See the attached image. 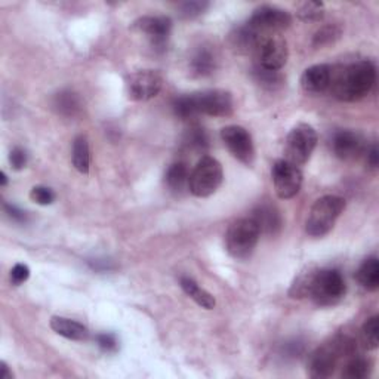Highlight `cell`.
<instances>
[{
  "label": "cell",
  "instance_id": "cell-11",
  "mask_svg": "<svg viewBox=\"0 0 379 379\" xmlns=\"http://www.w3.org/2000/svg\"><path fill=\"white\" fill-rule=\"evenodd\" d=\"M163 77L156 70H140L126 77V94L132 101H148L162 91Z\"/></svg>",
  "mask_w": 379,
  "mask_h": 379
},
{
  "label": "cell",
  "instance_id": "cell-1",
  "mask_svg": "<svg viewBox=\"0 0 379 379\" xmlns=\"http://www.w3.org/2000/svg\"><path fill=\"white\" fill-rule=\"evenodd\" d=\"M376 82V68L373 62L363 60L346 67H334L329 89L339 101L354 102L368 97Z\"/></svg>",
  "mask_w": 379,
  "mask_h": 379
},
{
  "label": "cell",
  "instance_id": "cell-31",
  "mask_svg": "<svg viewBox=\"0 0 379 379\" xmlns=\"http://www.w3.org/2000/svg\"><path fill=\"white\" fill-rule=\"evenodd\" d=\"M209 8V2H200V0H193V2H182L178 5V15L182 20H193L197 16L203 15Z\"/></svg>",
  "mask_w": 379,
  "mask_h": 379
},
{
  "label": "cell",
  "instance_id": "cell-28",
  "mask_svg": "<svg viewBox=\"0 0 379 379\" xmlns=\"http://www.w3.org/2000/svg\"><path fill=\"white\" fill-rule=\"evenodd\" d=\"M361 339L368 350H376L379 346V319L372 316L361 326Z\"/></svg>",
  "mask_w": 379,
  "mask_h": 379
},
{
  "label": "cell",
  "instance_id": "cell-13",
  "mask_svg": "<svg viewBox=\"0 0 379 379\" xmlns=\"http://www.w3.org/2000/svg\"><path fill=\"white\" fill-rule=\"evenodd\" d=\"M248 24L264 34L280 33L290 27L292 15L279 6L261 5L253 11Z\"/></svg>",
  "mask_w": 379,
  "mask_h": 379
},
{
  "label": "cell",
  "instance_id": "cell-33",
  "mask_svg": "<svg viewBox=\"0 0 379 379\" xmlns=\"http://www.w3.org/2000/svg\"><path fill=\"white\" fill-rule=\"evenodd\" d=\"M30 199L34 202V203H38L40 206H49V204H53L57 199L55 193L53 192V190H50L49 187H45V185H36V187H33L31 188V192H30Z\"/></svg>",
  "mask_w": 379,
  "mask_h": 379
},
{
  "label": "cell",
  "instance_id": "cell-8",
  "mask_svg": "<svg viewBox=\"0 0 379 379\" xmlns=\"http://www.w3.org/2000/svg\"><path fill=\"white\" fill-rule=\"evenodd\" d=\"M271 178L275 194L282 200L295 197L302 185V172L300 166L287 162L286 159L278 160L273 165Z\"/></svg>",
  "mask_w": 379,
  "mask_h": 379
},
{
  "label": "cell",
  "instance_id": "cell-32",
  "mask_svg": "<svg viewBox=\"0 0 379 379\" xmlns=\"http://www.w3.org/2000/svg\"><path fill=\"white\" fill-rule=\"evenodd\" d=\"M341 38V28L336 26H324L322 27L313 38V45L317 48L322 46H327V45H332L335 43L338 39Z\"/></svg>",
  "mask_w": 379,
  "mask_h": 379
},
{
  "label": "cell",
  "instance_id": "cell-3",
  "mask_svg": "<svg viewBox=\"0 0 379 379\" xmlns=\"http://www.w3.org/2000/svg\"><path fill=\"white\" fill-rule=\"evenodd\" d=\"M346 200L339 196H323L312 206L305 222V231L312 237L329 234L341 214L346 211Z\"/></svg>",
  "mask_w": 379,
  "mask_h": 379
},
{
  "label": "cell",
  "instance_id": "cell-30",
  "mask_svg": "<svg viewBox=\"0 0 379 379\" xmlns=\"http://www.w3.org/2000/svg\"><path fill=\"white\" fill-rule=\"evenodd\" d=\"M174 110H175V114L182 120L194 119L196 116H199L197 110H196L193 94L182 95V97L177 98L175 102H174Z\"/></svg>",
  "mask_w": 379,
  "mask_h": 379
},
{
  "label": "cell",
  "instance_id": "cell-24",
  "mask_svg": "<svg viewBox=\"0 0 379 379\" xmlns=\"http://www.w3.org/2000/svg\"><path fill=\"white\" fill-rule=\"evenodd\" d=\"M188 181H190V170H188L187 163L177 162V163H172L167 167L166 174H165V182L170 192H174V193L184 192V190L188 187Z\"/></svg>",
  "mask_w": 379,
  "mask_h": 379
},
{
  "label": "cell",
  "instance_id": "cell-19",
  "mask_svg": "<svg viewBox=\"0 0 379 379\" xmlns=\"http://www.w3.org/2000/svg\"><path fill=\"white\" fill-rule=\"evenodd\" d=\"M252 218L256 221L261 233L274 234L282 229V216L271 204H260L253 211Z\"/></svg>",
  "mask_w": 379,
  "mask_h": 379
},
{
  "label": "cell",
  "instance_id": "cell-23",
  "mask_svg": "<svg viewBox=\"0 0 379 379\" xmlns=\"http://www.w3.org/2000/svg\"><path fill=\"white\" fill-rule=\"evenodd\" d=\"M72 162L73 166L76 167L77 172L86 175L89 174V166H91V150H89V143L88 138L84 135H77L73 141V148H72Z\"/></svg>",
  "mask_w": 379,
  "mask_h": 379
},
{
  "label": "cell",
  "instance_id": "cell-14",
  "mask_svg": "<svg viewBox=\"0 0 379 379\" xmlns=\"http://www.w3.org/2000/svg\"><path fill=\"white\" fill-rule=\"evenodd\" d=\"M132 28L144 34L151 46L156 49H165L172 31V20L165 15H147L138 18L132 24Z\"/></svg>",
  "mask_w": 379,
  "mask_h": 379
},
{
  "label": "cell",
  "instance_id": "cell-41",
  "mask_svg": "<svg viewBox=\"0 0 379 379\" xmlns=\"http://www.w3.org/2000/svg\"><path fill=\"white\" fill-rule=\"evenodd\" d=\"M13 373L11 372L6 361H0V379H12Z\"/></svg>",
  "mask_w": 379,
  "mask_h": 379
},
{
  "label": "cell",
  "instance_id": "cell-18",
  "mask_svg": "<svg viewBox=\"0 0 379 379\" xmlns=\"http://www.w3.org/2000/svg\"><path fill=\"white\" fill-rule=\"evenodd\" d=\"M50 329L60 336H64L72 341H84L89 336L88 327L82 324L80 322L72 320L62 316H54L50 317Z\"/></svg>",
  "mask_w": 379,
  "mask_h": 379
},
{
  "label": "cell",
  "instance_id": "cell-20",
  "mask_svg": "<svg viewBox=\"0 0 379 379\" xmlns=\"http://www.w3.org/2000/svg\"><path fill=\"white\" fill-rule=\"evenodd\" d=\"M180 286L182 287V290L185 294L192 298L197 305H200L204 309H214L216 305V300L215 297L208 292L206 289H203L202 286H199V283L196 280H193L192 278H187V275H182L180 279Z\"/></svg>",
  "mask_w": 379,
  "mask_h": 379
},
{
  "label": "cell",
  "instance_id": "cell-29",
  "mask_svg": "<svg viewBox=\"0 0 379 379\" xmlns=\"http://www.w3.org/2000/svg\"><path fill=\"white\" fill-rule=\"evenodd\" d=\"M297 16L305 23H317L324 16V5L322 2H304L297 11Z\"/></svg>",
  "mask_w": 379,
  "mask_h": 379
},
{
  "label": "cell",
  "instance_id": "cell-22",
  "mask_svg": "<svg viewBox=\"0 0 379 379\" xmlns=\"http://www.w3.org/2000/svg\"><path fill=\"white\" fill-rule=\"evenodd\" d=\"M356 279L369 292H375L379 287V261L376 256H370L363 261L356 273Z\"/></svg>",
  "mask_w": 379,
  "mask_h": 379
},
{
  "label": "cell",
  "instance_id": "cell-38",
  "mask_svg": "<svg viewBox=\"0 0 379 379\" xmlns=\"http://www.w3.org/2000/svg\"><path fill=\"white\" fill-rule=\"evenodd\" d=\"M97 344L99 348L106 353H116L119 348V342L113 334H99L97 335Z\"/></svg>",
  "mask_w": 379,
  "mask_h": 379
},
{
  "label": "cell",
  "instance_id": "cell-34",
  "mask_svg": "<svg viewBox=\"0 0 379 379\" xmlns=\"http://www.w3.org/2000/svg\"><path fill=\"white\" fill-rule=\"evenodd\" d=\"M208 135L200 128L190 129L185 136V144L192 148H204L208 147Z\"/></svg>",
  "mask_w": 379,
  "mask_h": 379
},
{
  "label": "cell",
  "instance_id": "cell-9",
  "mask_svg": "<svg viewBox=\"0 0 379 379\" xmlns=\"http://www.w3.org/2000/svg\"><path fill=\"white\" fill-rule=\"evenodd\" d=\"M255 55L260 67L265 68V70L279 72L287 62L289 48L285 38L280 36V33H271L263 38Z\"/></svg>",
  "mask_w": 379,
  "mask_h": 379
},
{
  "label": "cell",
  "instance_id": "cell-35",
  "mask_svg": "<svg viewBox=\"0 0 379 379\" xmlns=\"http://www.w3.org/2000/svg\"><path fill=\"white\" fill-rule=\"evenodd\" d=\"M255 76H256L258 82H261L263 84L270 86V88H273L274 84H279L282 82V75L279 72L265 70V68H263V67L256 68Z\"/></svg>",
  "mask_w": 379,
  "mask_h": 379
},
{
  "label": "cell",
  "instance_id": "cell-16",
  "mask_svg": "<svg viewBox=\"0 0 379 379\" xmlns=\"http://www.w3.org/2000/svg\"><path fill=\"white\" fill-rule=\"evenodd\" d=\"M334 67L329 64H316L308 67L301 76V86L307 94H322L329 89Z\"/></svg>",
  "mask_w": 379,
  "mask_h": 379
},
{
  "label": "cell",
  "instance_id": "cell-4",
  "mask_svg": "<svg viewBox=\"0 0 379 379\" xmlns=\"http://www.w3.org/2000/svg\"><path fill=\"white\" fill-rule=\"evenodd\" d=\"M260 237L261 230L252 216L236 219L226 233V249L234 260H248Z\"/></svg>",
  "mask_w": 379,
  "mask_h": 379
},
{
  "label": "cell",
  "instance_id": "cell-27",
  "mask_svg": "<svg viewBox=\"0 0 379 379\" xmlns=\"http://www.w3.org/2000/svg\"><path fill=\"white\" fill-rule=\"evenodd\" d=\"M372 365L370 361L363 358V357H354L351 358L348 363L344 366L342 370V378L347 379H363L370 375Z\"/></svg>",
  "mask_w": 379,
  "mask_h": 379
},
{
  "label": "cell",
  "instance_id": "cell-25",
  "mask_svg": "<svg viewBox=\"0 0 379 379\" xmlns=\"http://www.w3.org/2000/svg\"><path fill=\"white\" fill-rule=\"evenodd\" d=\"M316 270L317 268H314V267H307L304 271H301L297 275L294 283H292V286H290V290H289V297L290 298H298L300 300V298L308 297L309 286H312Z\"/></svg>",
  "mask_w": 379,
  "mask_h": 379
},
{
  "label": "cell",
  "instance_id": "cell-6",
  "mask_svg": "<svg viewBox=\"0 0 379 379\" xmlns=\"http://www.w3.org/2000/svg\"><path fill=\"white\" fill-rule=\"evenodd\" d=\"M224 181L222 165L212 156H203L190 174L188 188L196 197H209Z\"/></svg>",
  "mask_w": 379,
  "mask_h": 379
},
{
  "label": "cell",
  "instance_id": "cell-12",
  "mask_svg": "<svg viewBox=\"0 0 379 379\" xmlns=\"http://www.w3.org/2000/svg\"><path fill=\"white\" fill-rule=\"evenodd\" d=\"M197 114L212 117H230L234 111V99L229 91L211 89L193 94Z\"/></svg>",
  "mask_w": 379,
  "mask_h": 379
},
{
  "label": "cell",
  "instance_id": "cell-40",
  "mask_svg": "<svg viewBox=\"0 0 379 379\" xmlns=\"http://www.w3.org/2000/svg\"><path fill=\"white\" fill-rule=\"evenodd\" d=\"M366 160H368V165L372 169L378 167V165H379V151H378V145L376 144H372L370 148L366 150Z\"/></svg>",
  "mask_w": 379,
  "mask_h": 379
},
{
  "label": "cell",
  "instance_id": "cell-10",
  "mask_svg": "<svg viewBox=\"0 0 379 379\" xmlns=\"http://www.w3.org/2000/svg\"><path fill=\"white\" fill-rule=\"evenodd\" d=\"M221 138L233 156L243 165L251 166L255 160V145L252 135L243 126L230 125L221 131Z\"/></svg>",
  "mask_w": 379,
  "mask_h": 379
},
{
  "label": "cell",
  "instance_id": "cell-5",
  "mask_svg": "<svg viewBox=\"0 0 379 379\" xmlns=\"http://www.w3.org/2000/svg\"><path fill=\"white\" fill-rule=\"evenodd\" d=\"M347 294V283L344 275L336 268L316 270L309 286L308 297L320 307H331L338 304Z\"/></svg>",
  "mask_w": 379,
  "mask_h": 379
},
{
  "label": "cell",
  "instance_id": "cell-39",
  "mask_svg": "<svg viewBox=\"0 0 379 379\" xmlns=\"http://www.w3.org/2000/svg\"><path fill=\"white\" fill-rule=\"evenodd\" d=\"M4 208L12 221H16V222H26L27 221V214L24 211H21L20 208H16V206L5 203Z\"/></svg>",
  "mask_w": 379,
  "mask_h": 379
},
{
  "label": "cell",
  "instance_id": "cell-26",
  "mask_svg": "<svg viewBox=\"0 0 379 379\" xmlns=\"http://www.w3.org/2000/svg\"><path fill=\"white\" fill-rule=\"evenodd\" d=\"M54 107L64 116H76L80 111V99L70 91H62L55 97Z\"/></svg>",
  "mask_w": 379,
  "mask_h": 379
},
{
  "label": "cell",
  "instance_id": "cell-37",
  "mask_svg": "<svg viewBox=\"0 0 379 379\" xmlns=\"http://www.w3.org/2000/svg\"><path fill=\"white\" fill-rule=\"evenodd\" d=\"M28 278H30V268L26 264L18 263L11 270V282L15 286H21L28 280Z\"/></svg>",
  "mask_w": 379,
  "mask_h": 379
},
{
  "label": "cell",
  "instance_id": "cell-17",
  "mask_svg": "<svg viewBox=\"0 0 379 379\" xmlns=\"http://www.w3.org/2000/svg\"><path fill=\"white\" fill-rule=\"evenodd\" d=\"M264 36V33L255 30L252 26L245 23L243 26L233 30L230 34V45L238 54H256L258 46H260Z\"/></svg>",
  "mask_w": 379,
  "mask_h": 379
},
{
  "label": "cell",
  "instance_id": "cell-42",
  "mask_svg": "<svg viewBox=\"0 0 379 379\" xmlns=\"http://www.w3.org/2000/svg\"><path fill=\"white\" fill-rule=\"evenodd\" d=\"M0 185H2V187H6L8 185V177H6V174H5L4 170L0 172Z\"/></svg>",
  "mask_w": 379,
  "mask_h": 379
},
{
  "label": "cell",
  "instance_id": "cell-2",
  "mask_svg": "<svg viewBox=\"0 0 379 379\" xmlns=\"http://www.w3.org/2000/svg\"><path fill=\"white\" fill-rule=\"evenodd\" d=\"M356 344L348 336H336L332 342L317 348L308 360V375L312 378H329L334 375L339 358L350 356Z\"/></svg>",
  "mask_w": 379,
  "mask_h": 379
},
{
  "label": "cell",
  "instance_id": "cell-15",
  "mask_svg": "<svg viewBox=\"0 0 379 379\" xmlns=\"http://www.w3.org/2000/svg\"><path fill=\"white\" fill-rule=\"evenodd\" d=\"M332 150L338 159L350 162V160L360 158L361 154L365 153L366 147H365L363 136H361L358 132L344 129V131H338L334 135Z\"/></svg>",
  "mask_w": 379,
  "mask_h": 379
},
{
  "label": "cell",
  "instance_id": "cell-7",
  "mask_svg": "<svg viewBox=\"0 0 379 379\" xmlns=\"http://www.w3.org/2000/svg\"><path fill=\"white\" fill-rule=\"evenodd\" d=\"M319 143L316 129L308 123H298L292 128L286 136L285 154L286 160L297 166L305 165Z\"/></svg>",
  "mask_w": 379,
  "mask_h": 379
},
{
  "label": "cell",
  "instance_id": "cell-21",
  "mask_svg": "<svg viewBox=\"0 0 379 379\" xmlns=\"http://www.w3.org/2000/svg\"><path fill=\"white\" fill-rule=\"evenodd\" d=\"M216 68V57L209 48H199L190 60V70L197 77H204L214 73Z\"/></svg>",
  "mask_w": 379,
  "mask_h": 379
},
{
  "label": "cell",
  "instance_id": "cell-36",
  "mask_svg": "<svg viewBox=\"0 0 379 379\" xmlns=\"http://www.w3.org/2000/svg\"><path fill=\"white\" fill-rule=\"evenodd\" d=\"M28 156L21 147H13L9 153V163L13 170H23L27 166Z\"/></svg>",
  "mask_w": 379,
  "mask_h": 379
}]
</instances>
